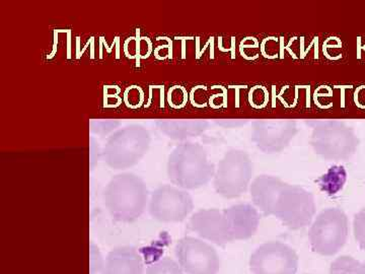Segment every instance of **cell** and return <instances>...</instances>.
I'll list each match as a JSON object with an SVG mask.
<instances>
[{
	"label": "cell",
	"instance_id": "1",
	"mask_svg": "<svg viewBox=\"0 0 365 274\" xmlns=\"http://www.w3.org/2000/svg\"><path fill=\"white\" fill-rule=\"evenodd\" d=\"M148 189L140 177L122 173L112 178L104 192L106 208L119 222L132 223L140 218L148 203Z\"/></svg>",
	"mask_w": 365,
	"mask_h": 274
},
{
	"label": "cell",
	"instance_id": "2",
	"mask_svg": "<svg viewBox=\"0 0 365 274\" xmlns=\"http://www.w3.org/2000/svg\"><path fill=\"white\" fill-rule=\"evenodd\" d=\"M215 165L209 161L207 151L199 143L180 144L168 161V176L179 188H201L215 178Z\"/></svg>",
	"mask_w": 365,
	"mask_h": 274
},
{
	"label": "cell",
	"instance_id": "3",
	"mask_svg": "<svg viewBox=\"0 0 365 274\" xmlns=\"http://www.w3.org/2000/svg\"><path fill=\"white\" fill-rule=\"evenodd\" d=\"M311 146L314 153L325 160L346 161L356 153L359 138L344 122L325 120L314 127Z\"/></svg>",
	"mask_w": 365,
	"mask_h": 274
},
{
	"label": "cell",
	"instance_id": "4",
	"mask_svg": "<svg viewBox=\"0 0 365 274\" xmlns=\"http://www.w3.org/2000/svg\"><path fill=\"white\" fill-rule=\"evenodd\" d=\"M150 144L148 131L140 125H130L113 134L106 144L105 162L114 170H126L140 162Z\"/></svg>",
	"mask_w": 365,
	"mask_h": 274
},
{
	"label": "cell",
	"instance_id": "5",
	"mask_svg": "<svg viewBox=\"0 0 365 274\" xmlns=\"http://www.w3.org/2000/svg\"><path fill=\"white\" fill-rule=\"evenodd\" d=\"M253 175L254 163L246 151H228L215 169L216 193L227 199L241 197L248 191Z\"/></svg>",
	"mask_w": 365,
	"mask_h": 274
},
{
	"label": "cell",
	"instance_id": "6",
	"mask_svg": "<svg viewBox=\"0 0 365 274\" xmlns=\"http://www.w3.org/2000/svg\"><path fill=\"white\" fill-rule=\"evenodd\" d=\"M349 234V220L338 208L324 209L309 228V242L314 252L322 256H333L344 247Z\"/></svg>",
	"mask_w": 365,
	"mask_h": 274
},
{
	"label": "cell",
	"instance_id": "7",
	"mask_svg": "<svg viewBox=\"0 0 365 274\" xmlns=\"http://www.w3.org/2000/svg\"><path fill=\"white\" fill-rule=\"evenodd\" d=\"M314 215L316 203L313 193L299 185L287 183L276 201L273 216L290 230H297L311 225Z\"/></svg>",
	"mask_w": 365,
	"mask_h": 274
},
{
	"label": "cell",
	"instance_id": "8",
	"mask_svg": "<svg viewBox=\"0 0 365 274\" xmlns=\"http://www.w3.org/2000/svg\"><path fill=\"white\" fill-rule=\"evenodd\" d=\"M178 263L185 274H217L220 273V255L209 243L195 237H184L175 248Z\"/></svg>",
	"mask_w": 365,
	"mask_h": 274
},
{
	"label": "cell",
	"instance_id": "9",
	"mask_svg": "<svg viewBox=\"0 0 365 274\" xmlns=\"http://www.w3.org/2000/svg\"><path fill=\"white\" fill-rule=\"evenodd\" d=\"M193 198L186 190L173 185H163L151 194L148 211L162 223H181L193 211Z\"/></svg>",
	"mask_w": 365,
	"mask_h": 274
},
{
	"label": "cell",
	"instance_id": "10",
	"mask_svg": "<svg viewBox=\"0 0 365 274\" xmlns=\"http://www.w3.org/2000/svg\"><path fill=\"white\" fill-rule=\"evenodd\" d=\"M250 269L253 274H295L299 269V256L284 243H265L251 255Z\"/></svg>",
	"mask_w": 365,
	"mask_h": 274
},
{
	"label": "cell",
	"instance_id": "11",
	"mask_svg": "<svg viewBox=\"0 0 365 274\" xmlns=\"http://www.w3.org/2000/svg\"><path fill=\"white\" fill-rule=\"evenodd\" d=\"M297 122L289 119L257 120L252 128V141L264 153H281L297 134Z\"/></svg>",
	"mask_w": 365,
	"mask_h": 274
},
{
	"label": "cell",
	"instance_id": "12",
	"mask_svg": "<svg viewBox=\"0 0 365 274\" xmlns=\"http://www.w3.org/2000/svg\"><path fill=\"white\" fill-rule=\"evenodd\" d=\"M189 228L206 241L225 246L232 243L227 218L220 209H201L191 216Z\"/></svg>",
	"mask_w": 365,
	"mask_h": 274
},
{
	"label": "cell",
	"instance_id": "13",
	"mask_svg": "<svg viewBox=\"0 0 365 274\" xmlns=\"http://www.w3.org/2000/svg\"><path fill=\"white\" fill-rule=\"evenodd\" d=\"M223 213L227 218L228 232L232 242L248 240L258 230L260 213L251 204H235L225 209Z\"/></svg>",
	"mask_w": 365,
	"mask_h": 274
},
{
	"label": "cell",
	"instance_id": "14",
	"mask_svg": "<svg viewBox=\"0 0 365 274\" xmlns=\"http://www.w3.org/2000/svg\"><path fill=\"white\" fill-rule=\"evenodd\" d=\"M285 184L280 178L270 175H261L252 181L250 185L252 201L264 215H273L276 201Z\"/></svg>",
	"mask_w": 365,
	"mask_h": 274
},
{
	"label": "cell",
	"instance_id": "15",
	"mask_svg": "<svg viewBox=\"0 0 365 274\" xmlns=\"http://www.w3.org/2000/svg\"><path fill=\"white\" fill-rule=\"evenodd\" d=\"M144 262L138 250L132 246H119L106 257L101 274H144Z\"/></svg>",
	"mask_w": 365,
	"mask_h": 274
},
{
	"label": "cell",
	"instance_id": "16",
	"mask_svg": "<svg viewBox=\"0 0 365 274\" xmlns=\"http://www.w3.org/2000/svg\"><path fill=\"white\" fill-rule=\"evenodd\" d=\"M158 128L168 137L176 141L198 137L207 131L209 123L205 120L185 119V120H162L158 122Z\"/></svg>",
	"mask_w": 365,
	"mask_h": 274
},
{
	"label": "cell",
	"instance_id": "17",
	"mask_svg": "<svg viewBox=\"0 0 365 274\" xmlns=\"http://www.w3.org/2000/svg\"><path fill=\"white\" fill-rule=\"evenodd\" d=\"M346 180V172L344 168L337 167L331 168V170L322 178L321 186L324 191L329 194H334L339 191L344 185Z\"/></svg>",
	"mask_w": 365,
	"mask_h": 274
},
{
	"label": "cell",
	"instance_id": "18",
	"mask_svg": "<svg viewBox=\"0 0 365 274\" xmlns=\"http://www.w3.org/2000/svg\"><path fill=\"white\" fill-rule=\"evenodd\" d=\"M144 274H185L178 261L170 257H163L160 260L150 264Z\"/></svg>",
	"mask_w": 365,
	"mask_h": 274
},
{
	"label": "cell",
	"instance_id": "19",
	"mask_svg": "<svg viewBox=\"0 0 365 274\" xmlns=\"http://www.w3.org/2000/svg\"><path fill=\"white\" fill-rule=\"evenodd\" d=\"M360 262L350 256H340L331 264L330 274H357Z\"/></svg>",
	"mask_w": 365,
	"mask_h": 274
},
{
	"label": "cell",
	"instance_id": "20",
	"mask_svg": "<svg viewBox=\"0 0 365 274\" xmlns=\"http://www.w3.org/2000/svg\"><path fill=\"white\" fill-rule=\"evenodd\" d=\"M354 237L359 246L365 250V208L357 213L353 220Z\"/></svg>",
	"mask_w": 365,
	"mask_h": 274
},
{
	"label": "cell",
	"instance_id": "21",
	"mask_svg": "<svg viewBox=\"0 0 365 274\" xmlns=\"http://www.w3.org/2000/svg\"><path fill=\"white\" fill-rule=\"evenodd\" d=\"M106 258L103 257L98 247L93 243L90 245V274H101L105 266Z\"/></svg>",
	"mask_w": 365,
	"mask_h": 274
},
{
	"label": "cell",
	"instance_id": "22",
	"mask_svg": "<svg viewBox=\"0 0 365 274\" xmlns=\"http://www.w3.org/2000/svg\"><path fill=\"white\" fill-rule=\"evenodd\" d=\"M188 100V93L182 88V86H174L169 91V103L172 107L182 108L184 107L185 103Z\"/></svg>",
	"mask_w": 365,
	"mask_h": 274
},
{
	"label": "cell",
	"instance_id": "23",
	"mask_svg": "<svg viewBox=\"0 0 365 274\" xmlns=\"http://www.w3.org/2000/svg\"><path fill=\"white\" fill-rule=\"evenodd\" d=\"M267 91L264 90L263 86H256L253 91L250 93V101L251 105L256 108L265 107V103L267 102Z\"/></svg>",
	"mask_w": 365,
	"mask_h": 274
},
{
	"label": "cell",
	"instance_id": "24",
	"mask_svg": "<svg viewBox=\"0 0 365 274\" xmlns=\"http://www.w3.org/2000/svg\"><path fill=\"white\" fill-rule=\"evenodd\" d=\"M357 274H365V263L360 264Z\"/></svg>",
	"mask_w": 365,
	"mask_h": 274
}]
</instances>
